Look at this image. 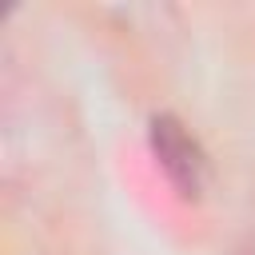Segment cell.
Masks as SVG:
<instances>
[{"label":"cell","instance_id":"1","mask_svg":"<svg viewBox=\"0 0 255 255\" xmlns=\"http://www.w3.org/2000/svg\"><path fill=\"white\" fill-rule=\"evenodd\" d=\"M151 151H155L159 167L167 171V179H171L183 195L195 199V195L207 187V175H211L207 151L199 147V139L187 131L183 120H175V116H167V112L151 116Z\"/></svg>","mask_w":255,"mask_h":255}]
</instances>
